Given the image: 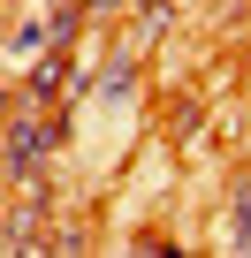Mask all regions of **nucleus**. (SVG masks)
<instances>
[{
    "instance_id": "f257e3e1",
    "label": "nucleus",
    "mask_w": 251,
    "mask_h": 258,
    "mask_svg": "<svg viewBox=\"0 0 251 258\" xmlns=\"http://www.w3.org/2000/svg\"><path fill=\"white\" fill-rule=\"evenodd\" d=\"M0 250H46V213H38V198L8 213V228H0Z\"/></svg>"
},
{
    "instance_id": "f03ea898",
    "label": "nucleus",
    "mask_w": 251,
    "mask_h": 258,
    "mask_svg": "<svg viewBox=\"0 0 251 258\" xmlns=\"http://www.w3.org/2000/svg\"><path fill=\"white\" fill-rule=\"evenodd\" d=\"M8 114H16V106H8V91H0V129H8Z\"/></svg>"
}]
</instances>
